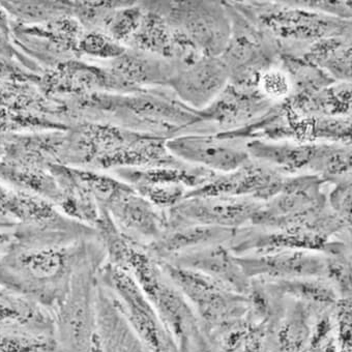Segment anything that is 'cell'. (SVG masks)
Here are the masks:
<instances>
[{
    "label": "cell",
    "mask_w": 352,
    "mask_h": 352,
    "mask_svg": "<svg viewBox=\"0 0 352 352\" xmlns=\"http://www.w3.org/2000/svg\"><path fill=\"white\" fill-rule=\"evenodd\" d=\"M107 261L126 270L136 280L177 352H214L191 305L146 248L124 237L108 252Z\"/></svg>",
    "instance_id": "cell-2"
},
{
    "label": "cell",
    "mask_w": 352,
    "mask_h": 352,
    "mask_svg": "<svg viewBox=\"0 0 352 352\" xmlns=\"http://www.w3.org/2000/svg\"><path fill=\"white\" fill-rule=\"evenodd\" d=\"M143 16L144 10L142 6L126 1V3L110 14L101 32L107 34L110 38L120 43L122 46H126L138 30Z\"/></svg>",
    "instance_id": "cell-25"
},
{
    "label": "cell",
    "mask_w": 352,
    "mask_h": 352,
    "mask_svg": "<svg viewBox=\"0 0 352 352\" xmlns=\"http://www.w3.org/2000/svg\"><path fill=\"white\" fill-rule=\"evenodd\" d=\"M166 148L187 165L204 168L214 173L234 171L251 160L245 147L220 137L183 135L166 140Z\"/></svg>",
    "instance_id": "cell-11"
},
{
    "label": "cell",
    "mask_w": 352,
    "mask_h": 352,
    "mask_svg": "<svg viewBox=\"0 0 352 352\" xmlns=\"http://www.w3.org/2000/svg\"><path fill=\"white\" fill-rule=\"evenodd\" d=\"M262 202L239 197H186L165 210L166 229L201 225L239 230L251 224Z\"/></svg>",
    "instance_id": "cell-7"
},
{
    "label": "cell",
    "mask_w": 352,
    "mask_h": 352,
    "mask_svg": "<svg viewBox=\"0 0 352 352\" xmlns=\"http://www.w3.org/2000/svg\"><path fill=\"white\" fill-rule=\"evenodd\" d=\"M235 232L236 230L201 225L176 227L166 229L165 232L146 249L159 261H169L176 256L208 245H228Z\"/></svg>",
    "instance_id": "cell-18"
},
{
    "label": "cell",
    "mask_w": 352,
    "mask_h": 352,
    "mask_svg": "<svg viewBox=\"0 0 352 352\" xmlns=\"http://www.w3.org/2000/svg\"><path fill=\"white\" fill-rule=\"evenodd\" d=\"M51 173L58 186L57 208L67 218L95 229L101 217V208L88 187L79 169L63 165H52Z\"/></svg>",
    "instance_id": "cell-17"
},
{
    "label": "cell",
    "mask_w": 352,
    "mask_h": 352,
    "mask_svg": "<svg viewBox=\"0 0 352 352\" xmlns=\"http://www.w3.org/2000/svg\"><path fill=\"white\" fill-rule=\"evenodd\" d=\"M98 352H151L120 312L109 292L98 281L96 290Z\"/></svg>",
    "instance_id": "cell-16"
},
{
    "label": "cell",
    "mask_w": 352,
    "mask_h": 352,
    "mask_svg": "<svg viewBox=\"0 0 352 352\" xmlns=\"http://www.w3.org/2000/svg\"><path fill=\"white\" fill-rule=\"evenodd\" d=\"M23 192L12 189L0 182V218L17 224Z\"/></svg>",
    "instance_id": "cell-29"
},
{
    "label": "cell",
    "mask_w": 352,
    "mask_h": 352,
    "mask_svg": "<svg viewBox=\"0 0 352 352\" xmlns=\"http://www.w3.org/2000/svg\"><path fill=\"white\" fill-rule=\"evenodd\" d=\"M15 52L9 42V36L0 32V55L1 56H12Z\"/></svg>",
    "instance_id": "cell-31"
},
{
    "label": "cell",
    "mask_w": 352,
    "mask_h": 352,
    "mask_svg": "<svg viewBox=\"0 0 352 352\" xmlns=\"http://www.w3.org/2000/svg\"><path fill=\"white\" fill-rule=\"evenodd\" d=\"M163 262L198 272L243 296H248L251 290V280L243 273L236 256L225 243L208 245Z\"/></svg>",
    "instance_id": "cell-14"
},
{
    "label": "cell",
    "mask_w": 352,
    "mask_h": 352,
    "mask_svg": "<svg viewBox=\"0 0 352 352\" xmlns=\"http://www.w3.org/2000/svg\"><path fill=\"white\" fill-rule=\"evenodd\" d=\"M319 144L270 143L252 141L245 145L250 157L283 174L310 171L318 151Z\"/></svg>",
    "instance_id": "cell-19"
},
{
    "label": "cell",
    "mask_w": 352,
    "mask_h": 352,
    "mask_svg": "<svg viewBox=\"0 0 352 352\" xmlns=\"http://www.w3.org/2000/svg\"><path fill=\"white\" fill-rule=\"evenodd\" d=\"M143 8V7H142ZM144 16L138 30L126 46L130 49L157 55L173 60L175 44L171 28L155 12L144 9Z\"/></svg>",
    "instance_id": "cell-21"
},
{
    "label": "cell",
    "mask_w": 352,
    "mask_h": 352,
    "mask_svg": "<svg viewBox=\"0 0 352 352\" xmlns=\"http://www.w3.org/2000/svg\"><path fill=\"white\" fill-rule=\"evenodd\" d=\"M106 257L98 236L67 245H20L0 256V286L52 311L76 274L91 260Z\"/></svg>",
    "instance_id": "cell-1"
},
{
    "label": "cell",
    "mask_w": 352,
    "mask_h": 352,
    "mask_svg": "<svg viewBox=\"0 0 352 352\" xmlns=\"http://www.w3.org/2000/svg\"><path fill=\"white\" fill-rule=\"evenodd\" d=\"M0 6L21 25H42L73 17V1H0Z\"/></svg>",
    "instance_id": "cell-22"
},
{
    "label": "cell",
    "mask_w": 352,
    "mask_h": 352,
    "mask_svg": "<svg viewBox=\"0 0 352 352\" xmlns=\"http://www.w3.org/2000/svg\"><path fill=\"white\" fill-rule=\"evenodd\" d=\"M337 187L331 193V210H333V214L339 217L346 224L350 223V204H351V188H350V181L348 179L343 181L337 182Z\"/></svg>",
    "instance_id": "cell-28"
},
{
    "label": "cell",
    "mask_w": 352,
    "mask_h": 352,
    "mask_svg": "<svg viewBox=\"0 0 352 352\" xmlns=\"http://www.w3.org/2000/svg\"><path fill=\"white\" fill-rule=\"evenodd\" d=\"M0 352H60L55 333L0 327Z\"/></svg>",
    "instance_id": "cell-23"
},
{
    "label": "cell",
    "mask_w": 352,
    "mask_h": 352,
    "mask_svg": "<svg viewBox=\"0 0 352 352\" xmlns=\"http://www.w3.org/2000/svg\"><path fill=\"white\" fill-rule=\"evenodd\" d=\"M101 208L126 239L142 247L155 243L167 226L165 210L153 206L124 182Z\"/></svg>",
    "instance_id": "cell-8"
},
{
    "label": "cell",
    "mask_w": 352,
    "mask_h": 352,
    "mask_svg": "<svg viewBox=\"0 0 352 352\" xmlns=\"http://www.w3.org/2000/svg\"><path fill=\"white\" fill-rule=\"evenodd\" d=\"M129 94L144 91L146 86L169 85L177 65L173 60L135 49H126L107 67Z\"/></svg>",
    "instance_id": "cell-15"
},
{
    "label": "cell",
    "mask_w": 352,
    "mask_h": 352,
    "mask_svg": "<svg viewBox=\"0 0 352 352\" xmlns=\"http://www.w3.org/2000/svg\"><path fill=\"white\" fill-rule=\"evenodd\" d=\"M230 75L224 60L202 56L191 65L177 67L168 86L184 105L192 110L202 109L224 91Z\"/></svg>",
    "instance_id": "cell-12"
},
{
    "label": "cell",
    "mask_w": 352,
    "mask_h": 352,
    "mask_svg": "<svg viewBox=\"0 0 352 352\" xmlns=\"http://www.w3.org/2000/svg\"><path fill=\"white\" fill-rule=\"evenodd\" d=\"M160 262L169 279L191 305L206 335L220 325L250 315L248 296L237 294L198 272Z\"/></svg>",
    "instance_id": "cell-6"
},
{
    "label": "cell",
    "mask_w": 352,
    "mask_h": 352,
    "mask_svg": "<svg viewBox=\"0 0 352 352\" xmlns=\"http://www.w3.org/2000/svg\"><path fill=\"white\" fill-rule=\"evenodd\" d=\"M286 179L287 176L250 160L234 171L214 174L208 183L188 192L186 197L250 198L263 204L281 192Z\"/></svg>",
    "instance_id": "cell-9"
},
{
    "label": "cell",
    "mask_w": 352,
    "mask_h": 352,
    "mask_svg": "<svg viewBox=\"0 0 352 352\" xmlns=\"http://www.w3.org/2000/svg\"><path fill=\"white\" fill-rule=\"evenodd\" d=\"M161 16L171 30L189 41L204 56L218 57L228 48L232 24L218 3H144Z\"/></svg>",
    "instance_id": "cell-4"
},
{
    "label": "cell",
    "mask_w": 352,
    "mask_h": 352,
    "mask_svg": "<svg viewBox=\"0 0 352 352\" xmlns=\"http://www.w3.org/2000/svg\"><path fill=\"white\" fill-rule=\"evenodd\" d=\"M15 243V231H7L0 229V256L7 253Z\"/></svg>",
    "instance_id": "cell-30"
},
{
    "label": "cell",
    "mask_w": 352,
    "mask_h": 352,
    "mask_svg": "<svg viewBox=\"0 0 352 352\" xmlns=\"http://www.w3.org/2000/svg\"><path fill=\"white\" fill-rule=\"evenodd\" d=\"M98 281L113 296L120 312L149 351L177 352L151 300L128 271L105 261L98 272Z\"/></svg>",
    "instance_id": "cell-5"
},
{
    "label": "cell",
    "mask_w": 352,
    "mask_h": 352,
    "mask_svg": "<svg viewBox=\"0 0 352 352\" xmlns=\"http://www.w3.org/2000/svg\"><path fill=\"white\" fill-rule=\"evenodd\" d=\"M126 50V47L101 32H84L78 42L79 55H86L94 58L113 60Z\"/></svg>",
    "instance_id": "cell-26"
},
{
    "label": "cell",
    "mask_w": 352,
    "mask_h": 352,
    "mask_svg": "<svg viewBox=\"0 0 352 352\" xmlns=\"http://www.w3.org/2000/svg\"><path fill=\"white\" fill-rule=\"evenodd\" d=\"M105 261L100 257L84 265L52 310L60 352H98L96 290L98 272Z\"/></svg>",
    "instance_id": "cell-3"
},
{
    "label": "cell",
    "mask_w": 352,
    "mask_h": 352,
    "mask_svg": "<svg viewBox=\"0 0 352 352\" xmlns=\"http://www.w3.org/2000/svg\"><path fill=\"white\" fill-rule=\"evenodd\" d=\"M262 96L272 100H283L289 97L292 81L289 76L277 69H265L258 79Z\"/></svg>",
    "instance_id": "cell-27"
},
{
    "label": "cell",
    "mask_w": 352,
    "mask_h": 352,
    "mask_svg": "<svg viewBox=\"0 0 352 352\" xmlns=\"http://www.w3.org/2000/svg\"><path fill=\"white\" fill-rule=\"evenodd\" d=\"M243 273L251 281L325 279L327 257L319 252L285 250L259 255L236 256Z\"/></svg>",
    "instance_id": "cell-10"
},
{
    "label": "cell",
    "mask_w": 352,
    "mask_h": 352,
    "mask_svg": "<svg viewBox=\"0 0 352 352\" xmlns=\"http://www.w3.org/2000/svg\"><path fill=\"white\" fill-rule=\"evenodd\" d=\"M264 13L262 23L269 26L276 36L286 40L316 42L324 38H338L348 30L346 21L302 8V10L285 9Z\"/></svg>",
    "instance_id": "cell-13"
},
{
    "label": "cell",
    "mask_w": 352,
    "mask_h": 352,
    "mask_svg": "<svg viewBox=\"0 0 352 352\" xmlns=\"http://www.w3.org/2000/svg\"><path fill=\"white\" fill-rule=\"evenodd\" d=\"M313 61L340 80L351 77V55L350 47L343 45L337 38H324L313 46L309 53Z\"/></svg>",
    "instance_id": "cell-24"
},
{
    "label": "cell",
    "mask_w": 352,
    "mask_h": 352,
    "mask_svg": "<svg viewBox=\"0 0 352 352\" xmlns=\"http://www.w3.org/2000/svg\"><path fill=\"white\" fill-rule=\"evenodd\" d=\"M0 327L55 333L52 311L36 300L0 286Z\"/></svg>",
    "instance_id": "cell-20"
},
{
    "label": "cell",
    "mask_w": 352,
    "mask_h": 352,
    "mask_svg": "<svg viewBox=\"0 0 352 352\" xmlns=\"http://www.w3.org/2000/svg\"><path fill=\"white\" fill-rule=\"evenodd\" d=\"M0 32L8 34V36H10V32H11L10 17L1 6H0Z\"/></svg>",
    "instance_id": "cell-32"
}]
</instances>
